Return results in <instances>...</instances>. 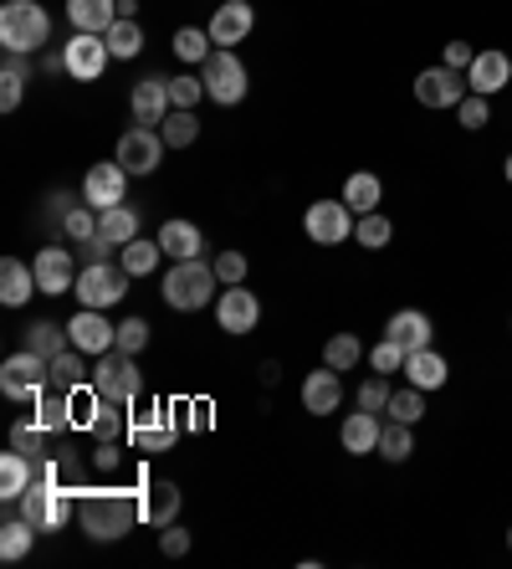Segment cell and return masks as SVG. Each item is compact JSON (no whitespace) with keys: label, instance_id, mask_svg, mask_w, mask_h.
<instances>
[{"label":"cell","instance_id":"cell-1","mask_svg":"<svg viewBox=\"0 0 512 569\" xmlns=\"http://www.w3.org/2000/svg\"><path fill=\"white\" fill-rule=\"evenodd\" d=\"M144 518V488L139 492H82L78 498V529L92 543H113Z\"/></svg>","mask_w":512,"mask_h":569},{"label":"cell","instance_id":"cell-2","mask_svg":"<svg viewBox=\"0 0 512 569\" xmlns=\"http://www.w3.org/2000/svg\"><path fill=\"white\" fill-rule=\"evenodd\" d=\"M52 41V16L41 11L37 0H6L0 6V47L6 52H41Z\"/></svg>","mask_w":512,"mask_h":569},{"label":"cell","instance_id":"cell-3","mask_svg":"<svg viewBox=\"0 0 512 569\" xmlns=\"http://www.w3.org/2000/svg\"><path fill=\"white\" fill-rule=\"evenodd\" d=\"M215 288H221V278H215V267H205L200 257L174 262L170 272H164V303H170L174 313H195V308H205L215 298Z\"/></svg>","mask_w":512,"mask_h":569},{"label":"cell","instance_id":"cell-4","mask_svg":"<svg viewBox=\"0 0 512 569\" xmlns=\"http://www.w3.org/2000/svg\"><path fill=\"white\" fill-rule=\"evenodd\" d=\"M92 385H98V396L113 400V406H133V400L144 396V370L133 365V355L108 349V355H98V365H92Z\"/></svg>","mask_w":512,"mask_h":569},{"label":"cell","instance_id":"cell-5","mask_svg":"<svg viewBox=\"0 0 512 569\" xmlns=\"http://www.w3.org/2000/svg\"><path fill=\"white\" fill-rule=\"evenodd\" d=\"M21 518L37 523V533H52L72 518V492L57 482V477H37L27 492H21Z\"/></svg>","mask_w":512,"mask_h":569},{"label":"cell","instance_id":"cell-6","mask_svg":"<svg viewBox=\"0 0 512 569\" xmlns=\"http://www.w3.org/2000/svg\"><path fill=\"white\" fill-rule=\"evenodd\" d=\"M47 390H52V359L21 349V355H11L0 365V396L6 400H37Z\"/></svg>","mask_w":512,"mask_h":569},{"label":"cell","instance_id":"cell-7","mask_svg":"<svg viewBox=\"0 0 512 569\" xmlns=\"http://www.w3.org/2000/svg\"><path fill=\"white\" fill-rule=\"evenodd\" d=\"M200 78H205V98H215L221 108H237L251 88L247 67H241V57L231 52V47H215V52L205 57V67H200Z\"/></svg>","mask_w":512,"mask_h":569},{"label":"cell","instance_id":"cell-8","mask_svg":"<svg viewBox=\"0 0 512 569\" xmlns=\"http://www.w3.org/2000/svg\"><path fill=\"white\" fill-rule=\"evenodd\" d=\"M78 303L82 308H113V303H123V292H129V272H123V262L113 267V262H88L78 272Z\"/></svg>","mask_w":512,"mask_h":569},{"label":"cell","instance_id":"cell-9","mask_svg":"<svg viewBox=\"0 0 512 569\" xmlns=\"http://www.w3.org/2000/svg\"><path fill=\"white\" fill-rule=\"evenodd\" d=\"M354 221L359 216L343 206V200H313L308 216H302V231L318 241V247H343V241L354 237Z\"/></svg>","mask_w":512,"mask_h":569},{"label":"cell","instance_id":"cell-10","mask_svg":"<svg viewBox=\"0 0 512 569\" xmlns=\"http://www.w3.org/2000/svg\"><path fill=\"white\" fill-rule=\"evenodd\" d=\"M472 93V82H466V72H456V67H425L421 78H415V98H421V108H451L456 113V103Z\"/></svg>","mask_w":512,"mask_h":569},{"label":"cell","instance_id":"cell-11","mask_svg":"<svg viewBox=\"0 0 512 569\" xmlns=\"http://www.w3.org/2000/svg\"><path fill=\"white\" fill-rule=\"evenodd\" d=\"M164 133L149 129V123H133V129H123L119 139V164L129 174H154L159 170V159H164Z\"/></svg>","mask_w":512,"mask_h":569},{"label":"cell","instance_id":"cell-12","mask_svg":"<svg viewBox=\"0 0 512 569\" xmlns=\"http://www.w3.org/2000/svg\"><path fill=\"white\" fill-rule=\"evenodd\" d=\"M108 37H98V31H78V37L62 47V62H67V78L72 82H98L108 67Z\"/></svg>","mask_w":512,"mask_h":569},{"label":"cell","instance_id":"cell-13","mask_svg":"<svg viewBox=\"0 0 512 569\" xmlns=\"http://www.w3.org/2000/svg\"><path fill=\"white\" fill-rule=\"evenodd\" d=\"M129 196V170H123L119 159H103V164H92L82 174V200H88L92 211H108V206H123Z\"/></svg>","mask_w":512,"mask_h":569},{"label":"cell","instance_id":"cell-14","mask_svg":"<svg viewBox=\"0 0 512 569\" xmlns=\"http://www.w3.org/2000/svg\"><path fill=\"white\" fill-rule=\"evenodd\" d=\"M257 318H262V303H257V292L251 288H221V298H215V323H221L225 333H251L257 329Z\"/></svg>","mask_w":512,"mask_h":569},{"label":"cell","instance_id":"cell-15","mask_svg":"<svg viewBox=\"0 0 512 569\" xmlns=\"http://www.w3.org/2000/svg\"><path fill=\"white\" fill-rule=\"evenodd\" d=\"M31 272H37V288L47 292V298H57V292L78 288L82 267H72V252H67V247H41V252L31 257Z\"/></svg>","mask_w":512,"mask_h":569},{"label":"cell","instance_id":"cell-16","mask_svg":"<svg viewBox=\"0 0 512 569\" xmlns=\"http://www.w3.org/2000/svg\"><path fill=\"white\" fill-rule=\"evenodd\" d=\"M67 339H72V349H82V355H108V349L119 345V329L103 318V308H82V313L67 323Z\"/></svg>","mask_w":512,"mask_h":569},{"label":"cell","instance_id":"cell-17","mask_svg":"<svg viewBox=\"0 0 512 569\" xmlns=\"http://www.w3.org/2000/svg\"><path fill=\"white\" fill-rule=\"evenodd\" d=\"M129 108H133V123H164L170 119V78H159V72H149V78L133 82V93H129Z\"/></svg>","mask_w":512,"mask_h":569},{"label":"cell","instance_id":"cell-18","mask_svg":"<svg viewBox=\"0 0 512 569\" xmlns=\"http://www.w3.org/2000/svg\"><path fill=\"white\" fill-rule=\"evenodd\" d=\"M466 82H472V93H482V98H492V93H502V88H512V57L498 52V47L476 52L472 67H466Z\"/></svg>","mask_w":512,"mask_h":569},{"label":"cell","instance_id":"cell-19","mask_svg":"<svg viewBox=\"0 0 512 569\" xmlns=\"http://www.w3.org/2000/svg\"><path fill=\"white\" fill-rule=\"evenodd\" d=\"M251 27H257V11H251L247 0H221V11L211 16L205 31H211L215 47H231V52H237V41H247Z\"/></svg>","mask_w":512,"mask_h":569},{"label":"cell","instance_id":"cell-20","mask_svg":"<svg viewBox=\"0 0 512 569\" xmlns=\"http://www.w3.org/2000/svg\"><path fill=\"white\" fill-rule=\"evenodd\" d=\"M129 441H133V447H144V451H170L174 447V416H170V406H149V411L133 416Z\"/></svg>","mask_w":512,"mask_h":569},{"label":"cell","instance_id":"cell-21","mask_svg":"<svg viewBox=\"0 0 512 569\" xmlns=\"http://www.w3.org/2000/svg\"><path fill=\"white\" fill-rule=\"evenodd\" d=\"M339 400H343V375L339 370H313L308 380H302V411H313V416H333L339 411Z\"/></svg>","mask_w":512,"mask_h":569},{"label":"cell","instance_id":"cell-22","mask_svg":"<svg viewBox=\"0 0 512 569\" xmlns=\"http://www.w3.org/2000/svg\"><path fill=\"white\" fill-rule=\"evenodd\" d=\"M384 339H394L405 355H415V349H431L435 329H431V318H425L421 308H400V313L384 323Z\"/></svg>","mask_w":512,"mask_h":569},{"label":"cell","instance_id":"cell-23","mask_svg":"<svg viewBox=\"0 0 512 569\" xmlns=\"http://www.w3.org/2000/svg\"><path fill=\"white\" fill-rule=\"evenodd\" d=\"M405 385H415V390H441V385L451 380V365H446V355L441 349H415V355H405Z\"/></svg>","mask_w":512,"mask_h":569},{"label":"cell","instance_id":"cell-24","mask_svg":"<svg viewBox=\"0 0 512 569\" xmlns=\"http://www.w3.org/2000/svg\"><path fill=\"white\" fill-rule=\"evenodd\" d=\"M380 431H384V421L374 411H349V416H343L339 441H343V451L369 457V451H380Z\"/></svg>","mask_w":512,"mask_h":569},{"label":"cell","instance_id":"cell-25","mask_svg":"<svg viewBox=\"0 0 512 569\" xmlns=\"http://www.w3.org/2000/svg\"><path fill=\"white\" fill-rule=\"evenodd\" d=\"M180 488H174L170 477H159V482H149L144 488V523H154V529H170L174 518H180Z\"/></svg>","mask_w":512,"mask_h":569},{"label":"cell","instance_id":"cell-26","mask_svg":"<svg viewBox=\"0 0 512 569\" xmlns=\"http://www.w3.org/2000/svg\"><path fill=\"white\" fill-rule=\"evenodd\" d=\"M31 482H37V462H31L27 451L11 447L0 457V498H6V503H21V492H27Z\"/></svg>","mask_w":512,"mask_h":569},{"label":"cell","instance_id":"cell-27","mask_svg":"<svg viewBox=\"0 0 512 569\" xmlns=\"http://www.w3.org/2000/svg\"><path fill=\"white\" fill-rule=\"evenodd\" d=\"M67 21H72V31H98L103 37L119 21V0H67Z\"/></svg>","mask_w":512,"mask_h":569},{"label":"cell","instance_id":"cell-28","mask_svg":"<svg viewBox=\"0 0 512 569\" xmlns=\"http://www.w3.org/2000/svg\"><path fill=\"white\" fill-rule=\"evenodd\" d=\"M31 292H41L37 288V272H31L27 262L6 257V262H0V303H6V308H21V303H31Z\"/></svg>","mask_w":512,"mask_h":569},{"label":"cell","instance_id":"cell-29","mask_svg":"<svg viewBox=\"0 0 512 569\" xmlns=\"http://www.w3.org/2000/svg\"><path fill=\"white\" fill-rule=\"evenodd\" d=\"M159 247H164V257H174V262H190V257L205 252V237H200V226H190V221H164L159 226Z\"/></svg>","mask_w":512,"mask_h":569},{"label":"cell","instance_id":"cell-30","mask_svg":"<svg viewBox=\"0 0 512 569\" xmlns=\"http://www.w3.org/2000/svg\"><path fill=\"white\" fill-rule=\"evenodd\" d=\"M27 82H31V67L21 52H6V62H0V108L6 113H16L21 108V98H27Z\"/></svg>","mask_w":512,"mask_h":569},{"label":"cell","instance_id":"cell-31","mask_svg":"<svg viewBox=\"0 0 512 569\" xmlns=\"http://www.w3.org/2000/svg\"><path fill=\"white\" fill-rule=\"evenodd\" d=\"M380 196H384V186H380V174H369V170H359V174H349L343 180V206L354 216H369V211H380Z\"/></svg>","mask_w":512,"mask_h":569},{"label":"cell","instance_id":"cell-32","mask_svg":"<svg viewBox=\"0 0 512 569\" xmlns=\"http://www.w3.org/2000/svg\"><path fill=\"white\" fill-rule=\"evenodd\" d=\"M88 380H92V370L82 365V349H62V355L52 359V390L72 396V390H82Z\"/></svg>","mask_w":512,"mask_h":569},{"label":"cell","instance_id":"cell-33","mask_svg":"<svg viewBox=\"0 0 512 569\" xmlns=\"http://www.w3.org/2000/svg\"><path fill=\"white\" fill-rule=\"evenodd\" d=\"M98 231H103L113 247H129V241L139 237V211H133V206H108V211H98Z\"/></svg>","mask_w":512,"mask_h":569},{"label":"cell","instance_id":"cell-34","mask_svg":"<svg viewBox=\"0 0 512 569\" xmlns=\"http://www.w3.org/2000/svg\"><path fill=\"white\" fill-rule=\"evenodd\" d=\"M27 349H31V355H41V359H57L62 349H72L67 323H47V318H41V323H31V329H27Z\"/></svg>","mask_w":512,"mask_h":569},{"label":"cell","instance_id":"cell-35","mask_svg":"<svg viewBox=\"0 0 512 569\" xmlns=\"http://www.w3.org/2000/svg\"><path fill=\"white\" fill-rule=\"evenodd\" d=\"M31 539H37V523H27V518H6V529H0V559H6V565L27 559Z\"/></svg>","mask_w":512,"mask_h":569},{"label":"cell","instance_id":"cell-36","mask_svg":"<svg viewBox=\"0 0 512 569\" xmlns=\"http://www.w3.org/2000/svg\"><path fill=\"white\" fill-rule=\"evenodd\" d=\"M359 359H369V349L359 345L354 333H333L329 345H323V365H329V370H359Z\"/></svg>","mask_w":512,"mask_h":569},{"label":"cell","instance_id":"cell-37","mask_svg":"<svg viewBox=\"0 0 512 569\" xmlns=\"http://www.w3.org/2000/svg\"><path fill=\"white\" fill-rule=\"evenodd\" d=\"M159 133H164V144L170 149H190L195 144V133H200L195 108H170V119L159 123Z\"/></svg>","mask_w":512,"mask_h":569},{"label":"cell","instance_id":"cell-38","mask_svg":"<svg viewBox=\"0 0 512 569\" xmlns=\"http://www.w3.org/2000/svg\"><path fill=\"white\" fill-rule=\"evenodd\" d=\"M211 52H215L211 31H200V27H180V31H174V57H180V62L205 67V57H211Z\"/></svg>","mask_w":512,"mask_h":569},{"label":"cell","instance_id":"cell-39","mask_svg":"<svg viewBox=\"0 0 512 569\" xmlns=\"http://www.w3.org/2000/svg\"><path fill=\"white\" fill-rule=\"evenodd\" d=\"M159 257H164V247H159V237L154 241H144V237H133L129 247H123V272L129 278H149L159 267Z\"/></svg>","mask_w":512,"mask_h":569},{"label":"cell","instance_id":"cell-40","mask_svg":"<svg viewBox=\"0 0 512 569\" xmlns=\"http://www.w3.org/2000/svg\"><path fill=\"white\" fill-rule=\"evenodd\" d=\"M31 406H37V426H41V431H67V426H72V406H67L62 390H47V396H37Z\"/></svg>","mask_w":512,"mask_h":569},{"label":"cell","instance_id":"cell-41","mask_svg":"<svg viewBox=\"0 0 512 569\" xmlns=\"http://www.w3.org/2000/svg\"><path fill=\"white\" fill-rule=\"evenodd\" d=\"M103 37H108V52L119 57V62H129V57L144 52V31H139V21H113Z\"/></svg>","mask_w":512,"mask_h":569},{"label":"cell","instance_id":"cell-42","mask_svg":"<svg viewBox=\"0 0 512 569\" xmlns=\"http://www.w3.org/2000/svg\"><path fill=\"white\" fill-rule=\"evenodd\" d=\"M384 416H390V421L415 426L425 416V390H415V385H405V390H390V406H384Z\"/></svg>","mask_w":512,"mask_h":569},{"label":"cell","instance_id":"cell-43","mask_svg":"<svg viewBox=\"0 0 512 569\" xmlns=\"http://www.w3.org/2000/svg\"><path fill=\"white\" fill-rule=\"evenodd\" d=\"M390 216H380V211H369V216H359L354 221V241L364 247V252H380V247H390Z\"/></svg>","mask_w":512,"mask_h":569},{"label":"cell","instance_id":"cell-44","mask_svg":"<svg viewBox=\"0 0 512 569\" xmlns=\"http://www.w3.org/2000/svg\"><path fill=\"white\" fill-rule=\"evenodd\" d=\"M410 451H415L410 426L405 421H384V431H380V457H384V462H405Z\"/></svg>","mask_w":512,"mask_h":569},{"label":"cell","instance_id":"cell-45","mask_svg":"<svg viewBox=\"0 0 512 569\" xmlns=\"http://www.w3.org/2000/svg\"><path fill=\"white\" fill-rule=\"evenodd\" d=\"M47 437H52V431H41L37 416H31V421H16V426H11V447L27 451L31 462H41V451H47Z\"/></svg>","mask_w":512,"mask_h":569},{"label":"cell","instance_id":"cell-46","mask_svg":"<svg viewBox=\"0 0 512 569\" xmlns=\"http://www.w3.org/2000/svg\"><path fill=\"white\" fill-rule=\"evenodd\" d=\"M62 231L72 241L98 237V211H92V206H67V211H62Z\"/></svg>","mask_w":512,"mask_h":569},{"label":"cell","instance_id":"cell-47","mask_svg":"<svg viewBox=\"0 0 512 569\" xmlns=\"http://www.w3.org/2000/svg\"><path fill=\"white\" fill-rule=\"evenodd\" d=\"M369 370L374 375H400L405 370V349L394 345V339H380V345L369 349Z\"/></svg>","mask_w":512,"mask_h":569},{"label":"cell","instance_id":"cell-48","mask_svg":"<svg viewBox=\"0 0 512 569\" xmlns=\"http://www.w3.org/2000/svg\"><path fill=\"white\" fill-rule=\"evenodd\" d=\"M92 437L98 441H123L129 437V426H123V406L103 400V411H98V421H92Z\"/></svg>","mask_w":512,"mask_h":569},{"label":"cell","instance_id":"cell-49","mask_svg":"<svg viewBox=\"0 0 512 569\" xmlns=\"http://www.w3.org/2000/svg\"><path fill=\"white\" fill-rule=\"evenodd\" d=\"M456 119H461V129H486V119H492V98H482V93H466L456 103Z\"/></svg>","mask_w":512,"mask_h":569},{"label":"cell","instance_id":"cell-50","mask_svg":"<svg viewBox=\"0 0 512 569\" xmlns=\"http://www.w3.org/2000/svg\"><path fill=\"white\" fill-rule=\"evenodd\" d=\"M384 406H390V375H369V380L359 385V411L380 416Z\"/></svg>","mask_w":512,"mask_h":569},{"label":"cell","instance_id":"cell-51","mask_svg":"<svg viewBox=\"0 0 512 569\" xmlns=\"http://www.w3.org/2000/svg\"><path fill=\"white\" fill-rule=\"evenodd\" d=\"M113 349H123V355H144L149 349V323L144 318H123L119 323V345Z\"/></svg>","mask_w":512,"mask_h":569},{"label":"cell","instance_id":"cell-52","mask_svg":"<svg viewBox=\"0 0 512 569\" xmlns=\"http://www.w3.org/2000/svg\"><path fill=\"white\" fill-rule=\"evenodd\" d=\"M211 267H215V278H221V288H237V282H247V257H241L237 247H231V252H221Z\"/></svg>","mask_w":512,"mask_h":569},{"label":"cell","instance_id":"cell-53","mask_svg":"<svg viewBox=\"0 0 512 569\" xmlns=\"http://www.w3.org/2000/svg\"><path fill=\"white\" fill-rule=\"evenodd\" d=\"M205 98V78H170V103L174 108H195Z\"/></svg>","mask_w":512,"mask_h":569},{"label":"cell","instance_id":"cell-54","mask_svg":"<svg viewBox=\"0 0 512 569\" xmlns=\"http://www.w3.org/2000/svg\"><path fill=\"white\" fill-rule=\"evenodd\" d=\"M159 549H164V555H170V559L190 555V533H184V529H180V523H170V529L159 533Z\"/></svg>","mask_w":512,"mask_h":569},{"label":"cell","instance_id":"cell-55","mask_svg":"<svg viewBox=\"0 0 512 569\" xmlns=\"http://www.w3.org/2000/svg\"><path fill=\"white\" fill-rule=\"evenodd\" d=\"M184 426H190V431H211L215 426L211 400H190V406H184Z\"/></svg>","mask_w":512,"mask_h":569},{"label":"cell","instance_id":"cell-56","mask_svg":"<svg viewBox=\"0 0 512 569\" xmlns=\"http://www.w3.org/2000/svg\"><path fill=\"white\" fill-rule=\"evenodd\" d=\"M92 467H98V472H113V467H119V441H98V451H92Z\"/></svg>","mask_w":512,"mask_h":569},{"label":"cell","instance_id":"cell-57","mask_svg":"<svg viewBox=\"0 0 512 569\" xmlns=\"http://www.w3.org/2000/svg\"><path fill=\"white\" fill-rule=\"evenodd\" d=\"M108 247H113V241H108L103 231H98V237H88V241H78V252L88 257V262H108Z\"/></svg>","mask_w":512,"mask_h":569},{"label":"cell","instance_id":"cell-58","mask_svg":"<svg viewBox=\"0 0 512 569\" xmlns=\"http://www.w3.org/2000/svg\"><path fill=\"white\" fill-rule=\"evenodd\" d=\"M472 47H466V41H446V67H456V72H466V67H472Z\"/></svg>","mask_w":512,"mask_h":569},{"label":"cell","instance_id":"cell-59","mask_svg":"<svg viewBox=\"0 0 512 569\" xmlns=\"http://www.w3.org/2000/svg\"><path fill=\"white\" fill-rule=\"evenodd\" d=\"M277 380H282V370H277V359H267V365H262V385H277Z\"/></svg>","mask_w":512,"mask_h":569},{"label":"cell","instance_id":"cell-60","mask_svg":"<svg viewBox=\"0 0 512 569\" xmlns=\"http://www.w3.org/2000/svg\"><path fill=\"white\" fill-rule=\"evenodd\" d=\"M139 16V0H119V21H133Z\"/></svg>","mask_w":512,"mask_h":569},{"label":"cell","instance_id":"cell-61","mask_svg":"<svg viewBox=\"0 0 512 569\" xmlns=\"http://www.w3.org/2000/svg\"><path fill=\"white\" fill-rule=\"evenodd\" d=\"M502 174H508V186H512V154H508V164H502Z\"/></svg>","mask_w":512,"mask_h":569},{"label":"cell","instance_id":"cell-62","mask_svg":"<svg viewBox=\"0 0 512 569\" xmlns=\"http://www.w3.org/2000/svg\"><path fill=\"white\" fill-rule=\"evenodd\" d=\"M508 549H512V529H508Z\"/></svg>","mask_w":512,"mask_h":569}]
</instances>
